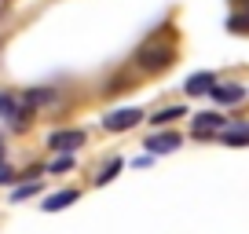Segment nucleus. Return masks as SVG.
<instances>
[{"instance_id": "obj_1", "label": "nucleus", "mask_w": 249, "mask_h": 234, "mask_svg": "<svg viewBox=\"0 0 249 234\" xmlns=\"http://www.w3.org/2000/svg\"><path fill=\"white\" fill-rule=\"evenodd\" d=\"M140 121H143V110L128 106V110H114V114L103 121V128H107V132H128V128H136Z\"/></svg>"}, {"instance_id": "obj_2", "label": "nucleus", "mask_w": 249, "mask_h": 234, "mask_svg": "<svg viewBox=\"0 0 249 234\" xmlns=\"http://www.w3.org/2000/svg\"><path fill=\"white\" fill-rule=\"evenodd\" d=\"M48 147L59 150V154H70V150L85 147V132L81 128H66V132H52L48 135Z\"/></svg>"}, {"instance_id": "obj_3", "label": "nucleus", "mask_w": 249, "mask_h": 234, "mask_svg": "<svg viewBox=\"0 0 249 234\" xmlns=\"http://www.w3.org/2000/svg\"><path fill=\"white\" fill-rule=\"evenodd\" d=\"M140 63L147 66V70H161V66L172 63V48H169V44H165V48H150V51L140 55Z\"/></svg>"}, {"instance_id": "obj_4", "label": "nucleus", "mask_w": 249, "mask_h": 234, "mask_svg": "<svg viewBox=\"0 0 249 234\" xmlns=\"http://www.w3.org/2000/svg\"><path fill=\"white\" fill-rule=\"evenodd\" d=\"M209 95H213L216 102H224V106H234V102H242L246 88H238V84H216V88H213Z\"/></svg>"}, {"instance_id": "obj_5", "label": "nucleus", "mask_w": 249, "mask_h": 234, "mask_svg": "<svg viewBox=\"0 0 249 234\" xmlns=\"http://www.w3.org/2000/svg\"><path fill=\"white\" fill-rule=\"evenodd\" d=\"M147 147H150V154H169V150H176V147H179V135H176V132L150 135V139H147Z\"/></svg>"}, {"instance_id": "obj_6", "label": "nucleus", "mask_w": 249, "mask_h": 234, "mask_svg": "<svg viewBox=\"0 0 249 234\" xmlns=\"http://www.w3.org/2000/svg\"><path fill=\"white\" fill-rule=\"evenodd\" d=\"M213 84H216V77H213V73H195V77H187L183 92H187V95H202V92H213Z\"/></svg>"}, {"instance_id": "obj_7", "label": "nucleus", "mask_w": 249, "mask_h": 234, "mask_svg": "<svg viewBox=\"0 0 249 234\" xmlns=\"http://www.w3.org/2000/svg\"><path fill=\"white\" fill-rule=\"evenodd\" d=\"M220 125H224V117H220V114H198V117H195V135L202 139V135L216 132Z\"/></svg>"}, {"instance_id": "obj_8", "label": "nucleus", "mask_w": 249, "mask_h": 234, "mask_svg": "<svg viewBox=\"0 0 249 234\" xmlns=\"http://www.w3.org/2000/svg\"><path fill=\"white\" fill-rule=\"evenodd\" d=\"M73 201H77V190H59V194H52L40 209H44V212H62L66 205H73Z\"/></svg>"}, {"instance_id": "obj_9", "label": "nucleus", "mask_w": 249, "mask_h": 234, "mask_svg": "<svg viewBox=\"0 0 249 234\" xmlns=\"http://www.w3.org/2000/svg\"><path fill=\"white\" fill-rule=\"evenodd\" d=\"M224 143H227V147H246V143H249V125H231V128H224Z\"/></svg>"}, {"instance_id": "obj_10", "label": "nucleus", "mask_w": 249, "mask_h": 234, "mask_svg": "<svg viewBox=\"0 0 249 234\" xmlns=\"http://www.w3.org/2000/svg\"><path fill=\"white\" fill-rule=\"evenodd\" d=\"M176 117H183V106H169V110H161V114H154L150 121H154V125H172Z\"/></svg>"}, {"instance_id": "obj_11", "label": "nucleus", "mask_w": 249, "mask_h": 234, "mask_svg": "<svg viewBox=\"0 0 249 234\" xmlns=\"http://www.w3.org/2000/svg\"><path fill=\"white\" fill-rule=\"evenodd\" d=\"M227 30H234V33H249V11H242V15H231V18H227Z\"/></svg>"}, {"instance_id": "obj_12", "label": "nucleus", "mask_w": 249, "mask_h": 234, "mask_svg": "<svg viewBox=\"0 0 249 234\" xmlns=\"http://www.w3.org/2000/svg\"><path fill=\"white\" fill-rule=\"evenodd\" d=\"M117 172H121V161H110V165H107V168H103V172H99V176H95V183H99V187H103V183H110V180H114Z\"/></svg>"}, {"instance_id": "obj_13", "label": "nucleus", "mask_w": 249, "mask_h": 234, "mask_svg": "<svg viewBox=\"0 0 249 234\" xmlns=\"http://www.w3.org/2000/svg\"><path fill=\"white\" fill-rule=\"evenodd\" d=\"M11 114H15V99L4 92V95H0V117H11Z\"/></svg>"}, {"instance_id": "obj_14", "label": "nucleus", "mask_w": 249, "mask_h": 234, "mask_svg": "<svg viewBox=\"0 0 249 234\" xmlns=\"http://www.w3.org/2000/svg\"><path fill=\"white\" fill-rule=\"evenodd\" d=\"M37 190H40V187H37V183H26V187H18V190H15V194H11V198H15V201H22V198H30V194H37Z\"/></svg>"}, {"instance_id": "obj_15", "label": "nucleus", "mask_w": 249, "mask_h": 234, "mask_svg": "<svg viewBox=\"0 0 249 234\" xmlns=\"http://www.w3.org/2000/svg\"><path fill=\"white\" fill-rule=\"evenodd\" d=\"M73 168V157L66 154V157H59V161H52V172H70Z\"/></svg>"}]
</instances>
